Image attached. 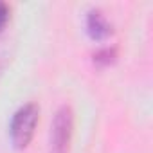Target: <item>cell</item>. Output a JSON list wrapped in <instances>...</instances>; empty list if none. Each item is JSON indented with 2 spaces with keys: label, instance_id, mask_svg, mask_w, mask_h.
<instances>
[{
  "label": "cell",
  "instance_id": "7a4b0ae2",
  "mask_svg": "<svg viewBox=\"0 0 153 153\" xmlns=\"http://www.w3.org/2000/svg\"><path fill=\"white\" fill-rule=\"evenodd\" d=\"M74 135V112L68 105H63L56 110L51 124L49 153H68Z\"/></svg>",
  "mask_w": 153,
  "mask_h": 153
},
{
  "label": "cell",
  "instance_id": "3957f363",
  "mask_svg": "<svg viewBox=\"0 0 153 153\" xmlns=\"http://www.w3.org/2000/svg\"><path fill=\"white\" fill-rule=\"evenodd\" d=\"M87 33L92 40L101 42L114 34V25L101 9H90L87 15Z\"/></svg>",
  "mask_w": 153,
  "mask_h": 153
},
{
  "label": "cell",
  "instance_id": "277c9868",
  "mask_svg": "<svg viewBox=\"0 0 153 153\" xmlns=\"http://www.w3.org/2000/svg\"><path fill=\"white\" fill-rule=\"evenodd\" d=\"M92 58H94V63L97 67H108V65L115 63V59H117V49L115 47H103V49L96 51Z\"/></svg>",
  "mask_w": 153,
  "mask_h": 153
},
{
  "label": "cell",
  "instance_id": "5b68a950",
  "mask_svg": "<svg viewBox=\"0 0 153 153\" xmlns=\"http://www.w3.org/2000/svg\"><path fill=\"white\" fill-rule=\"evenodd\" d=\"M9 16H11V9L6 2H0V33L4 31V27L7 25L9 22Z\"/></svg>",
  "mask_w": 153,
  "mask_h": 153
},
{
  "label": "cell",
  "instance_id": "6da1fadb",
  "mask_svg": "<svg viewBox=\"0 0 153 153\" xmlns=\"http://www.w3.org/2000/svg\"><path fill=\"white\" fill-rule=\"evenodd\" d=\"M38 121H40V106L36 103H27L15 112L9 124V137L16 149H25L31 144Z\"/></svg>",
  "mask_w": 153,
  "mask_h": 153
}]
</instances>
